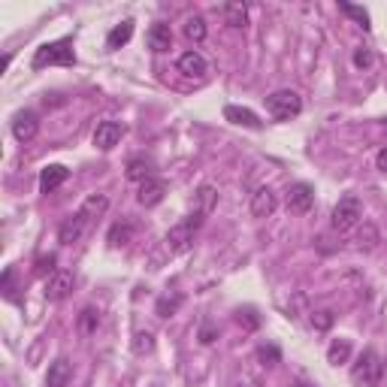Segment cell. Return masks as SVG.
<instances>
[{
  "instance_id": "cell-5",
  "label": "cell",
  "mask_w": 387,
  "mask_h": 387,
  "mask_svg": "<svg viewBox=\"0 0 387 387\" xmlns=\"http://www.w3.org/2000/svg\"><path fill=\"white\" fill-rule=\"evenodd\" d=\"M360 218H363V206H360L357 197H342V200L333 206L330 224H333V230L345 233V230L357 227V224H360Z\"/></svg>"
},
{
  "instance_id": "cell-34",
  "label": "cell",
  "mask_w": 387,
  "mask_h": 387,
  "mask_svg": "<svg viewBox=\"0 0 387 387\" xmlns=\"http://www.w3.org/2000/svg\"><path fill=\"white\" fill-rule=\"evenodd\" d=\"M152 348H154V342H152V333H136L134 351H136V354H145V351H152Z\"/></svg>"
},
{
  "instance_id": "cell-13",
  "label": "cell",
  "mask_w": 387,
  "mask_h": 387,
  "mask_svg": "<svg viewBox=\"0 0 387 387\" xmlns=\"http://www.w3.org/2000/svg\"><path fill=\"white\" fill-rule=\"evenodd\" d=\"M224 118L230 121V125H240V127H249V130H260L263 127L258 112H251L249 106H224Z\"/></svg>"
},
{
  "instance_id": "cell-32",
  "label": "cell",
  "mask_w": 387,
  "mask_h": 387,
  "mask_svg": "<svg viewBox=\"0 0 387 387\" xmlns=\"http://www.w3.org/2000/svg\"><path fill=\"white\" fill-rule=\"evenodd\" d=\"M312 327H315V330H330L333 327V312H315V315H312Z\"/></svg>"
},
{
  "instance_id": "cell-35",
  "label": "cell",
  "mask_w": 387,
  "mask_h": 387,
  "mask_svg": "<svg viewBox=\"0 0 387 387\" xmlns=\"http://www.w3.org/2000/svg\"><path fill=\"white\" fill-rule=\"evenodd\" d=\"M240 324H245V327H249V330H254V327L260 324V318H258V315H254V312L249 309V312H240Z\"/></svg>"
},
{
  "instance_id": "cell-36",
  "label": "cell",
  "mask_w": 387,
  "mask_h": 387,
  "mask_svg": "<svg viewBox=\"0 0 387 387\" xmlns=\"http://www.w3.org/2000/svg\"><path fill=\"white\" fill-rule=\"evenodd\" d=\"M200 342H203V345L215 342V330H212V327H203V333H200Z\"/></svg>"
},
{
  "instance_id": "cell-1",
  "label": "cell",
  "mask_w": 387,
  "mask_h": 387,
  "mask_svg": "<svg viewBox=\"0 0 387 387\" xmlns=\"http://www.w3.org/2000/svg\"><path fill=\"white\" fill-rule=\"evenodd\" d=\"M76 64V52H73V39H55V43H46L34 52V61L30 67L43 70V67H73Z\"/></svg>"
},
{
  "instance_id": "cell-15",
  "label": "cell",
  "mask_w": 387,
  "mask_h": 387,
  "mask_svg": "<svg viewBox=\"0 0 387 387\" xmlns=\"http://www.w3.org/2000/svg\"><path fill=\"white\" fill-rule=\"evenodd\" d=\"M67 179H70V170L61 167V163H52V167H46L43 172H39V191L52 194V191H57V188L67 182Z\"/></svg>"
},
{
  "instance_id": "cell-26",
  "label": "cell",
  "mask_w": 387,
  "mask_h": 387,
  "mask_svg": "<svg viewBox=\"0 0 387 387\" xmlns=\"http://www.w3.org/2000/svg\"><path fill=\"white\" fill-rule=\"evenodd\" d=\"M185 37L191 39V43H203L206 39V21L200 15H191V19L185 21Z\"/></svg>"
},
{
  "instance_id": "cell-20",
  "label": "cell",
  "mask_w": 387,
  "mask_h": 387,
  "mask_svg": "<svg viewBox=\"0 0 387 387\" xmlns=\"http://www.w3.org/2000/svg\"><path fill=\"white\" fill-rule=\"evenodd\" d=\"M130 37H134V21L125 19L121 24H115L109 30V37H106V48H121L130 43Z\"/></svg>"
},
{
  "instance_id": "cell-17",
  "label": "cell",
  "mask_w": 387,
  "mask_h": 387,
  "mask_svg": "<svg viewBox=\"0 0 387 387\" xmlns=\"http://www.w3.org/2000/svg\"><path fill=\"white\" fill-rule=\"evenodd\" d=\"M206 70H209V64H206V57L200 55V52H185L182 57H179V73H182V76H206Z\"/></svg>"
},
{
  "instance_id": "cell-19",
  "label": "cell",
  "mask_w": 387,
  "mask_h": 387,
  "mask_svg": "<svg viewBox=\"0 0 387 387\" xmlns=\"http://www.w3.org/2000/svg\"><path fill=\"white\" fill-rule=\"evenodd\" d=\"M194 203H197V215H212V209H215V203H218V191H215V188H212V185H203L200 188V191H197L194 194Z\"/></svg>"
},
{
  "instance_id": "cell-11",
  "label": "cell",
  "mask_w": 387,
  "mask_h": 387,
  "mask_svg": "<svg viewBox=\"0 0 387 387\" xmlns=\"http://www.w3.org/2000/svg\"><path fill=\"white\" fill-rule=\"evenodd\" d=\"M145 46L152 48V52H170L172 48V30H170V24H163V21H158V24H152L148 28V34H145Z\"/></svg>"
},
{
  "instance_id": "cell-14",
  "label": "cell",
  "mask_w": 387,
  "mask_h": 387,
  "mask_svg": "<svg viewBox=\"0 0 387 387\" xmlns=\"http://www.w3.org/2000/svg\"><path fill=\"white\" fill-rule=\"evenodd\" d=\"M85 227H88V221L76 212V215H70L61 227H57V242H61V245H73V242H79V240H82V233H85Z\"/></svg>"
},
{
  "instance_id": "cell-10",
  "label": "cell",
  "mask_w": 387,
  "mask_h": 387,
  "mask_svg": "<svg viewBox=\"0 0 387 387\" xmlns=\"http://www.w3.org/2000/svg\"><path fill=\"white\" fill-rule=\"evenodd\" d=\"M276 206H278V200H276L273 188H258V191L251 194V215L254 218H269L276 212Z\"/></svg>"
},
{
  "instance_id": "cell-33",
  "label": "cell",
  "mask_w": 387,
  "mask_h": 387,
  "mask_svg": "<svg viewBox=\"0 0 387 387\" xmlns=\"http://www.w3.org/2000/svg\"><path fill=\"white\" fill-rule=\"evenodd\" d=\"M55 254H48V258H39L37 260V276H55Z\"/></svg>"
},
{
  "instance_id": "cell-31",
  "label": "cell",
  "mask_w": 387,
  "mask_h": 387,
  "mask_svg": "<svg viewBox=\"0 0 387 387\" xmlns=\"http://www.w3.org/2000/svg\"><path fill=\"white\" fill-rule=\"evenodd\" d=\"M372 64H375L372 48H357V52H354V67L366 70V67H372Z\"/></svg>"
},
{
  "instance_id": "cell-7",
  "label": "cell",
  "mask_w": 387,
  "mask_h": 387,
  "mask_svg": "<svg viewBox=\"0 0 387 387\" xmlns=\"http://www.w3.org/2000/svg\"><path fill=\"white\" fill-rule=\"evenodd\" d=\"M285 203H287V212H294V215H309L312 206H315V191L306 182H296L287 188Z\"/></svg>"
},
{
  "instance_id": "cell-27",
  "label": "cell",
  "mask_w": 387,
  "mask_h": 387,
  "mask_svg": "<svg viewBox=\"0 0 387 387\" xmlns=\"http://www.w3.org/2000/svg\"><path fill=\"white\" fill-rule=\"evenodd\" d=\"M179 306H182V296L179 294H172V296H161L158 300V315L161 318H170V315H176Z\"/></svg>"
},
{
  "instance_id": "cell-18",
  "label": "cell",
  "mask_w": 387,
  "mask_h": 387,
  "mask_svg": "<svg viewBox=\"0 0 387 387\" xmlns=\"http://www.w3.org/2000/svg\"><path fill=\"white\" fill-rule=\"evenodd\" d=\"M106 209H109V197H106V194H91V197H88L85 203H82L79 215L85 218L88 224H91V221H97V218H100Z\"/></svg>"
},
{
  "instance_id": "cell-24",
  "label": "cell",
  "mask_w": 387,
  "mask_h": 387,
  "mask_svg": "<svg viewBox=\"0 0 387 387\" xmlns=\"http://www.w3.org/2000/svg\"><path fill=\"white\" fill-rule=\"evenodd\" d=\"M348 357H351V342L348 339H333L330 348H327V360H330L333 366H342V363H348Z\"/></svg>"
},
{
  "instance_id": "cell-21",
  "label": "cell",
  "mask_w": 387,
  "mask_h": 387,
  "mask_svg": "<svg viewBox=\"0 0 387 387\" xmlns=\"http://www.w3.org/2000/svg\"><path fill=\"white\" fill-rule=\"evenodd\" d=\"M221 15L230 28H245L249 24V6L245 3H224L221 6Z\"/></svg>"
},
{
  "instance_id": "cell-4",
  "label": "cell",
  "mask_w": 387,
  "mask_h": 387,
  "mask_svg": "<svg viewBox=\"0 0 387 387\" xmlns=\"http://www.w3.org/2000/svg\"><path fill=\"white\" fill-rule=\"evenodd\" d=\"M267 112L273 115L276 121H291L303 112V100L296 91H276L267 97Z\"/></svg>"
},
{
  "instance_id": "cell-2",
  "label": "cell",
  "mask_w": 387,
  "mask_h": 387,
  "mask_svg": "<svg viewBox=\"0 0 387 387\" xmlns=\"http://www.w3.org/2000/svg\"><path fill=\"white\" fill-rule=\"evenodd\" d=\"M381 378H384V360L378 357V351L366 348L357 357V363L351 366V381L357 387H381Z\"/></svg>"
},
{
  "instance_id": "cell-25",
  "label": "cell",
  "mask_w": 387,
  "mask_h": 387,
  "mask_svg": "<svg viewBox=\"0 0 387 387\" xmlns=\"http://www.w3.org/2000/svg\"><path fill=\"white\" fill-rule=\"evenodd\" d=\"M109 245L112 249H118V245H127L130 240H134V224L130 221H118V224H112V230H109Z\"/></svg>"
},
{
  "instance_id": "cell-28",
  "label": "cell",
  "mask_w": 387,
  "mask_h": 387,
  "mask_svg": "<svg viewBox=\"0 0 387 387\" xmlns=\"http://www.w3.org/2000/svg\"><path fill=\"white\" fill-rule=\"evenodd\" d=\"M339 10H342L345 15H351V19L357 21V24H360V28H363V30H369V28H372V24H369V12L363 10V6H351V3H342Z\"/></svg>"
},
{
  "instance_id": "cell-22",
  "label": "cell",
  "mask_w": 387,
  "mask_h": 387,
  "mask_svg": "<svg viewBox=\"0 0 387 387\" xmlns=\"http://www.w3.org/2000/svg\"><path fill=\"white\" fill-rule=\"evenodd\" d=\"M154 176V163L148 158H134L127 163V179L130 182H145V179Z\"/></svg>"
},
{
  "instance_id": "cell-9",
  "label": "cell",
  "mask_w": 387,
  "mask_h": 387,
  "mask_svg": "<svg viewBox=\"0 0 387 387\" xmlns=\"http://www.w3.org/2000/svg\"><path fill=\"white\" fill-rule=\"evenodd\" d=\"M37 130H39L37 112H30V109L15 112V118H12V134H15V139H19V143H30V139L37 136Z\"/></svg>"
},
{
  "instance_id": "cell-23",
  "label": "cell",
  "mask_w": 387,
  "mask_h": 387,
  "mask_svg": "<svg viewBox=\"0 0 387 387\" xmlns=\"http://www.w3.org/2000/svg\"><path fill=\"white\" fill-rule=\"evenodd\" d=\"M354 242H357L360 251H372V249H378V242H381V233H378L375 224L363 221V227H360V233H357V240Z\"/></svg>"
},
{
  "instance_id": "cell-16",
  "label": "cell",
  "mask_w": 387,
  "mask_h": 387,
  "mask_svg": "<svg viewBox=\"0 0 387 387\" xmlns=\"http://www.w3.org/2000/svg\"><path fill=\"white\" fill-rule=\"evenodd\" d=\"M73 378V366L67 357H57L48 363V372H46V387H67Z\"/></svg>"
},
{
  "instance_id": "cell-12",
  "label": "cell",
  "mask_w": 387,
  "mask_h": 387,
  "mask_svg": "<svg viewBox=\"0 0 387 387\" xmlns=\"http://www.w3.org/2000/svg\"><path fill=\"white\" fill-rule=\"evenodd\" d=\"M163 194H167V185H163V179L152 176V179H145V182H139L136 200L143 203V206H158L163 200Z\"/></svg>"
},
{
  "instance_id": "cell-3",
  "label": "cell",
  "mask_w": 387,
  "mask_h": 387,
  "mask_svg": "<svg viewBox=\"0 0 387 387\" xmlns=\"http://www.w3.org/2000/svg\"><path fill=\"white\" fill-rule=\"evenodd\" d=\"M203 227V215H188L185 221H179L176 227H170V233H167V251L170 254H182V251H188L191 249V242H194V233Z\"/></svg>"
},
{
  "instance_id": "cell-29",
  "label": "cell",
  "mask_w": 387,
  "mask_h": 387,
  "mask_svg": "<svg viewBox=\"0 0 387 387\" xmlns=\"http://www.w3.org/2000/svg\"><path fill=\"white\" fill-rule=\"evenodd\" d=\"M97 324H100V315H97L94 309H85V312L79 315V330H82V333H94Z\"/></svg>"
},
{
  "instance_id": "cell-37",
  "label": "cell",
  "mask_w": 387,
  "mask_h": 387,
  "mask_svg": "<svg viewBox=\"0 0 387 387\" xmlns=\"http://www.w3.org/2000/svg\"><path fill=\"white\" fill-rule=\"evenodd\" d=\"M375 163H378V170H381V172H387V148H381V152H378Z\"/></svg>"
},
{
  "instance_id": "cell-30",
  "label": "cell",
  "mask_w": 387,
  "mask_h": 387,
  "mask_svg": "<svg viewBox=\"0 0 387 387\" xmlns=\"http://www.w3.org/2000/svg\"><path fill=\"white\" fill-rule=\"evenodd\" d=\"M258 357H260L263 366H276L278 360H282V351H278L276 345H263V348L258 351Z\"/></svg>"
},
{
  "instance_id": "cell-38",
  "label": "cell",
  "mask_w": 387,
  "mask_h": 387,
  "mask_svg": "<svg viewBox=\"0 0 387 387\" xmlns=\"http://www.w3.org/2000/svg\"><path fill=\"white\" fill-rule=\"evenodd\" d=\"M294 387H309V384H306V381H296V384H294Z\"/></svg>"
},
{
  "instance_id": "cell-8",
  "label": "cell",
  "mask_w": 387,
  "mask_h": 387,
  "mask_svg": "<svg viewBox=\"0 0 387 387\" xmlns=\"http://www.w3.org/2000/svg\"><path fill=\"white\" fill-rule=\"evenodd\" d=\"M121 136H125V125H121V121H103V125H97V130H94V145L100 148V152H112V148L121 143Z\"/></svg>"
},
{
  "instance_id": "cell-6",
  "label": "cell",
  "mask_w": 387,
  "mask_h": 387,
  "mask_svg": "<svg viewBox=\"0 0 387 387\" xmlns=\"http://www.w3.org/2000/svg\"><path fill=\"white\" fill-rule=\"evenodd\" d=\"M73 285H76V278H73L70 269H57L55 276L46 278L43 296H46L48 303H61V300H67V296L73 294Z\"/></svg>"
}]
</instances>
